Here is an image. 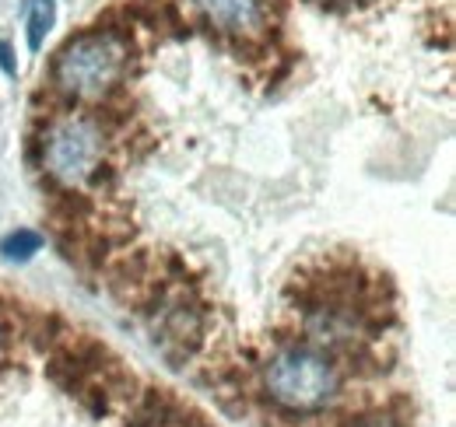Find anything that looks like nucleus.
<instances>
[{
    "instance_id": "423d86ee",
    "label": "nucleus",
    "mask_w": 456,
    "mask_h": 427,
    "mask_svg": "<svg viewBox=\"0 0 456 427\" xmlns=\"http://www.w3.org/2000/svg\"><path fill=\"white\" fill-rule=\"evenodd\" d=\"M53 21H57V4H53V0H32V4H28V21H25V28H28V50H32V53L43 50V43H46Z\"/></svg>"
},
{
    "instance_id": "39448f33",
    "label": "nucleus",
    "mask_w": 456,
    "mask_h": 427,
    "mask_svg": "<svg viewBox=\"0 0 456 427\" xmlns=\"http://www.w3.org/2000/svg\"><path fill=\"white\" fill-rule=\"evenodd\" d=\"M39 249H43V235L32 231V228H18V231H11V235L0 238V256L7 263H28Z\"/></svg>"
},
{
    "instance_id": "20e7f679",
    "label": "nucleus",
    "mask_w": 456,
    "mask_h": 427,
    "mask_svg": "<svg viewBox=\"0 0 456 427\" xmlns=\"http://www.w3.org/2000/svg\"><path fill=\"white\" fill-rule=\"evenodd\" d=\"M193 7L225 36H260L267 28V0H193Z\"/></svg>"
},
{
    "instance_id": "6e6552de",
    "label": "nucleus",
    "mask_w": 456,
    "mask_h": 427,
    "mask_svg": "<svg viewBox=\"0 0 456 427\" xmlns=\"http://www.w3.org/2000/svg\"><path fill=\"white\" fill-rule=\"evenodd\" d=\"M362 427H397L394 421H369V424H362Z\"/></svg>"
},
{
    "instance_id": "0eeeda50",
    "label": "nucleus",
    "mask_w": 456,
    "mask_h": 427,
    "mask_svg": "<svg viewBox=\"0 0 456 427\" xmlns=\"http://www.w3.org/2000/svg\"><path fill=\"white\" fill-rule=\"evenodd\" d=\"M0 67H4L7 74H14V60H11V46H7V43H0Z\"/></svg>"
},
{
    "instance_id": "f03ea898",
    "label": "nucleus",
    "mask_w": 456,
    "mask_h": 427,
    "mask_svg": "<svg viewBox=\"0 0 456 427\" xmlns=\"http://www.w3.org/2000/svg\"><path fill=\"white\" fill-rule=\"evenodd\" d=\"M267 392L288 410H320L338 392V368L313 347H288L267 365Z\"/></svg>"
},
{
    "instance_id": "1a4fd4ad",
    "label": "nucleus",
    "mask_w": 456,
    "mask_h": 427,
    "mask_svg": "<svg viewBox=\"0 0 456 427\" xmlns=\"http://www.w3.org/2000/svg\"><path fill=\"white\" fill-rule=\"evenodd\" d=\"M341 4H351V0H341Z\"/></svg>"
},
{
    "instance_id": "7ed1b4c3",
    "label": "nucleus",
    "mask_w": 456,
    "mask_h": 427,
    "mask_svg": "<svg viewBox=\"0 0 456 427\" xmlns=\"http://www.w3.org/2000/svg\"><path fill=\"white\" fill-rule=\"evenodd\" d=\"M102 151H106V137L88 116L60 119L43 141V161L50 175L63 186H85L99 172Z\"/></svg>"
},
{
    "instance_id": "f257e3e1",
    "label": "nucleus",
    "mask_w": 456,
    "mask_h": 427,
    "mask_svg": "<svg viewBox=\"0 0 456 427\" xmlns=\"http://www.w3.org/2000/svg\"><path fill=\"white\" fill-rule=\"evenodd\" d=\"M126 70V43L113 32H85L57 53L53 81L63 95L95 102Z\"/></svg>"
}]
</instances>
